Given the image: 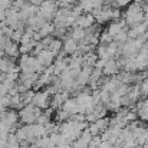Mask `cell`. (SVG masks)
<instances>
[{
    "instance_id": "obj_6",
    "label": "cell",
    "mask_w": 148,
    "mask_h": 148,
    "mask_svg": "<svg viewBox=\"0 0 148 148\" xmlns=\"http://www.w3.org/2000/svg\"><path fill=\"white\" fill-rule=\"evenodd\" d=\"M36 58H38V60L46 68V66H49V65L53 63V60H55L56 56H55L49 49H43L42 52H39V53L36 55Z\"/></svg>"
},
{
    "instance_id": "obj_19",
    "label": "cell",
    "mask_w": 148,
    "mask_h": 148,
    "mask_svg": "<svg viewBox=\"0 0 148 148\" xmlns=\"http://www.w3.org/2000/svg\"><path fill=\"white\" fill-rule=\"evenodd\" d=\"M98 148H112V144H111L109 141H101V144H99Z\"/></svg>"
},
{
    "instance_id": "obj_15",
    "label": "cell",
    "mask_w": 148,
    "mask_h": 148,
    "mask_svg": "<svg viewBox=\"0 0 148 148\" xmlns=\"http://www.w3.org/2000/svg\"><path fill=\"white\" fill-rule=\"evenodd\" d=\"M111 42H112V38L109 36V33H108L106 30L102 32V33H99V43H101V45H105V46H106V45H109Z\"/></svg>"
},
{
    "instance_id": "obj_9",
    "label": "cell",
    "mask_w": 148,
    "mask_h": 148,
    "mask_svg": "<svg viewBox=\"0 0 148 148\" xmlns=\"http://www.w3.org/2000/svg\"><path fill=\"white\" fill-rule=\"evenodd\" d=\"M97 56H98V59L108 60V59H112V58H114V53L108 49V46H105V45H101L98 49H97Z\"/></svg>"
},
{
    "instance_id": "obj_2",
    "label": "cell",
    "mask_w": 148,
    "mask_h": 148,
    "mask_svg": "<svg viewBox=\"0 0 148 148\" xmlns=\"http://www.w3.org/2000/svg\"><path fill=\"white\" fill-rule=\"evenodd\" d=\"M50 98H52V95L46 89L45 91H36L30 103H33L35 106H38V108H40L43 111V109H46V108L50 106Z\"/></svg>"
},
{
    "instance_id": "obj_8",
    "label": "cell",
    "mask_w": 148,
    "mask_h": 148,
    "mask_svg": "<svg viewBox=\"0 0 148 148\" xmlns=\"http://www.w3.org/2000/svg\"><path fill=\"white\" fill-rule=\"evenodd\" d=\"M78 45H79V42H76L75 39H72V38H68L66 40H65V43H63V52L66 53V55H72V53H75L76 50H78Z\"/></svg>"
},
{
    "instance_id": "obj_10",
    "label": "cell",
    "mask_w": 148,
    "mask_h": 148,
    "mask_svg": "<svg viewBox=\"0 0 148 148\" xmlns=\"http://www.w3.org/2000/svg\"><path fill=\"white\" fill-rule=\"evenodd\" d=\"M62 48H63V42H62L60 39H53V40L50 42V45L48 46V49H49L55 56H58V55L60 53Z\"/></svg>"
},
{
    "instance_id": "obj_4",
    "label": "cell",
    "mask_w": 148,
    "mask_h": 148,
    "mask_svg": "<svg viewBox=\"0 0 148 148\" xmlns=\"http://www.w3.org/2000/svg\"><path fill=\"white\" fill-rule=\"evenodd\" d=\"M13 71H19V66L14 63V59L13 58H9V56L0 58V72L9 73V72H13Z\"/></svg>"
},
{
    "instance_id": "obj_5",
    "label": "cell",
    "mask_w": 148,
    "mask_h": 148,
    "mask_svg": "<svg viewBox=\"0 0 148 148\" xmlns=\"http://www.w3.org/2000/svg\"><path fill=\"white\" fill-rule=\"evenodd\" d=\"M118 72H119V66H118L116 59H114V58L112 59H108L105 62L103 68H102V75H105V76H114Z\"/></svg>"
},
{
    "instance_id": "obj_7",
    "label": "cell",
    "mask_w": 148,
    "mask_h": 148,
    "mask_svg": "<svg viewBox=\"0 0 148 148\" xmlns=\"http://www.w3.org/2000/svg\"><path fill=\"white\" fill-rule=\"evenodd\" d=\"M135 109H137V115H138L140 121L148 122V99L140 101V102L135 105Z\"/></svg>"
},
{
    "instance_id": "obj_14",
    "label": "cell",
    "mask_w": 148,
    "mask_h": 148,
    "mask_svg": "<svg viewBox=\"0 0 148 148\" xmlns=\"http://www.w3.org/2000/svg\"><path fill=\"white\" fill-rule=\"evenodd\" d=\"M20 145V140L16 137L14 132H9L7 135V148H19Z\"/></svg>"
},
{
    "instance_id": "obj_18",
    "label": "cell",
    "mask_w": 148,
    "mask_h": 148,
    "mask_svg": "<svg viewBox=\"0 0 148 148\" xmlns=\"http://www.w3.org/2000/svg\"><path fill=\"white\" fill-rule=\"evenodd\" d=\"M55 148H72V144H71V143H68V141H62L60 144L55 145Z\"/></svg>"
},
{
    "instance_id": "obj_13",
    "label": "cell",
    "mask_w": 148,
    "mask_h": 148,
    "mask_svg": "<svg viewBox=\"0 0 148 148\" xmlns=\"http://www.w3.org/2000/svg\"><path fill=\"white\" fill-rule=\"evenodd\" d=\"M85 35H86L85 29H81V27H73V30H72V33L69 35V38L75 39L76 42H82V40H84V38H85Z\"/></svg>"
},
{
    "instance_id": "obj_12",
    "label": "cell",
    "mask_w": 148,
    "mask_h": 148,
    "mask_svg": "<svg viewBox=\"0 0 148 148\" xmlns=\"http://www.w3.org/2000/svg\"><path fill=\"white\" fill-rule=\"evenodd\" d=\"M53 32H55V25H53V23H49V22H45V23L42 25V27L39 29V33L42 35V38L53 35Z\"/></svg>"
},
{
    "instance_id": "obj_3",
    "label": "cell",
    "mask_w": 148,
    "mask_h": 148,
    "mask_svg": "<svg viewBox=\"0 0 148 148\" xmlns=\"http://www.w3.org/2000/svg\"><path fill=\"white\" fill-rule=\"evenodd\" d=\"M92 25H95V17H94V14H92V13H85V14H81V16L76 17L73 27L88 29V27H91Z\"/></svg>"
},
{
    "instance_id": "obj_22",
    "label": "cell",
    "mask_w": 148,
    "mask_h": 148,
    "mask_svg": "<svg viewBox=\"0 0 148 148\" xmlns=\"http://www.w3.org/2000/svg\"><path fill=\"white\" fill-rule=\"evenodd\" d=\"M141 148H148V145H147V144H144V145H143Z\"/></svg>"
},
{
    "instance_id": "obj_21",
    "label": "cell",
    "mask_w": 148,
    "mask_h": 148,
    "mask_svg": "<svg viewBox=\"0 0 148 148\" xmlns=\"http://www.w3.org/2000/svg\"><path fill=\"white\" fill-rule=\"evenodd\" d=\"M19 148H32V147L29 145V143H27V141H20V145H19Z\"/></svg>"
},
{
    "instance_id": "obj_20",
    "label": "cell",
    "mask_w": 148,
    "mask_h": 148,
    "mask_svg": "<svg viewBox=\"0 0 148 148\" xmlns=\"http://www.w3.org/2000/svg\"><path fill=\"white\" fill-rule=\"evenodd\" d=\"M27 1H29L30 4H33V6H40L45 0H27Z\"/></svg>"
},
{
    "instance_id": "obj_16",
    "label": "cell",
    "mask_w": 148,
    "mask_h": 148,
    "mask_svg": "<svg viewBox=\"0 0 148 148\" xmlns=\"http://www.w3.org/2000/svg\"><path fill=\"white\" fill-rule=\"evenodd\" d=\"M132 0H111V3L115 6V7H127Z\"/></svg>"
},
{
    "instance_id": "obj_17",
    "label": "cell",
    "mask_w": 148,
    "mask_h": 148,
    "mask_svg": "<svg viewBox=\"0 0 148 148\" xmlns=\"http://www.w3.org/2000/svg\"><path fill=\"white\" fill-rule=\"evenodd\" d=\"M140 89H141V95H145L148 97V76L141 82V85H140Z\"/></svg>"
},
{
    "instance_id": "obj_11",
    "label": "cell",
    "mask_w": 148,
    "mask_h": 148,
    "mask_svg": "<svg viewBox=\"0 0 148 148\" xmlns=\"http://www.w3.org/2000/svg\"><path fill=\"white\" fill-rule=\"evenodd\" d=\"M127 30H128V26H125L119 33H116V35L112 38V40H114V42H116L118 45H124V43L128 40V33H127Z\"/></svg>"
},
{
    "instance_id": "obj_23",
    "label": "cell",
    "mask_w": 148,
    "mask_h": 148,
    "mask_svg": "<svg viewBox=\"0 0 148 148\" xmlns=\"http://www.w3.org/2000/svg\"><path fill=\"white\" fill-rule=\"evenodd\" d=\"M145 130H147V131H148V125H147V127H145Z\"/></svg>"
},
{
    "instance_id": "obj_1",
    "label": "cell",
    "mask_w": 148,
    "mask_h": 148,
    "mask_svg": "<svg viewBox=\"0 0 148 148\" xmlns=\"http://www.w3.org/2000/svg\"><path fill=\"white\" fill-rule=\"evenodd\" d=\"M17 114H19V121L22 124H36V119L42 114V109L35 106L33 103H27L23 108H20Z\"/></svg>"
}]
</instances>
